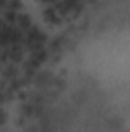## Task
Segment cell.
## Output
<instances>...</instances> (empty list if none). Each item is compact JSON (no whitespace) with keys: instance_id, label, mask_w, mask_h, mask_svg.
<instances>
[{"instance_id":"cell-1","label":"cell","mask_w":130,"mask_h":132,"mask_svg":"<svg viewBox=\"0 0 130 132\" xmlns=\"http://www.w3.org/2000/svg\"><path fill=\"white\" fill-rule=\"evenodd\" d=\"M44 2H52V0H44Z\"/></svg>"}]
</instances>
